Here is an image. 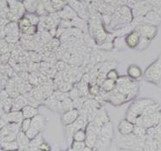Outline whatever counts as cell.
<instances>
[{"label":"cell","mask_w":161,"mask_h":151,"mask_svg":"<svg viewBox=\"0 0 161 151\" xmlns=\"http://www.w3.org/2000/svg\"><path fill=\"white\" fill-rule=\"evenodd\" d=\"M147 1L153 5V7L161 6V0H147Z\"/></svg>","instance_id":"bcb514c9"},{"label":"cell","mask_w":161,"mask_h":151,"mask_svg":"<svg viewBox=\"0 0 161 151\" xmlns=\"http://www.w3.org/2000/svg\"><path fill=\"white\" fill-rule=\"evenodd\" d=\"M51 149V148L49 146V144L47 143V142L45 140H43L42 142V143L40 144V146L38 147V150H44V151H49Z\"/></svg>","instance_id":"ee69618b"},{"label":"cell","mask_w":161,"mask_h":151,"mask_svg":"<svg viewBox=\"0 0 161 151\" xmlns=\"http://www.w3.org/2000/svg\"><path fill=\"white\" fill-rule=\"evenodd\" d=\"M13 106V98L9 97L4 100H1V110H4L5 112H10Z\"/></svg>","instance_id":"7402d4cb"},{"label":"cell","mask_w":161,"mask_h":151,"mask_svg":"<svg viewBox=\"0 0 161 151\" xmlns=\"http://www.w3.org/2000/svg\"><path fill=\"white\" fill-rule=\"evenodd\" d=\"M31 127V118H24L21 123L22 131H27Z\"/></svg>","instance_id":"74e56055"},{"label":"cell","mask_w":161,"mask_h":151,"mask_svg":"<svg viewBox=\"0 0 161 151\" xmlns=\"http://www.w3.org/2000/svg\"><path fill=\"white\" fill-rule=\"evenodd\" d=\"M133 26L131 25V23L128 24L123 25L121 27L114 29L112 31V33L114 35L115 37H119V36H126V35H128L130 32L133 31Z\"/></svg>","instance_id":"5bb4252c"},{"label":"cell","mask_w":161,"mask_h":151,"mask_svg":"<svg viewBox=\"0 0 161 151\" xmlns=\"http://www.w3.org/2000/svg\"><path fill=\"white\" fill-rule=\"evenodd\" d=\"M144 23L158 26L161 24V18L156 11L152 9L144 16Z\"/></svg>","instance_id":"8992f818"},{"label":"cell","mask_w":161,"mask_h":151,"mask_svg":"<svg viewBox=\"0 0 161 151\" xmlns=\"http://www.w3.org/2000/svg\"><path fill=\"white\" fill-rule=\"evenodd\" d=\"M140 34L139 32L133 29V31H131L125 36V41H126V44L127 46V48L129 49H135L137 48V46L139 44L140 39Z\"/></svg>","instance_id":"5b68a950"},{"label":"cell","mask_w":161,"mask_h":151,"mask_svg":"<svg viewBox=\"0 0 161 151\" xmlns=\"http://www.w3.org/2000/svg\"><path fill=\"white\" fill-rule=\"evenodd\" d=\"M152 40L150 39L147 38V37H145V36H140V42H139V44L137 46V48L135 49L137 50H139V51H143V50H146V49L149 47L150 45V42Z\"/></svg>","instance_id":"603a6c76"},{"label":"cell","mask_w":161,"mask_h":151,"mask_svg":"<svg viewBox=\"0 0 161 151\" xmlns=\"http://www.w3.org/2000/svg\"><path fill=\"white\" fill-rule=\"evenodd\" d=\"M101 136L102 137H105L107 138H112L113 136H114V133H113V127L111 125L110 122L108 123H104L102 126V129H101Z\"/></svg>","instance_id":"ac0fdd59"},{"label":"cell","mask_w":161,"mask_h":151,"mask_svg":"<svg viewBox=\"0 0 161 151\" xmlns=\"http://www.w3.org/2000/svg\"><path fill=\"white\" fill-rule=\"evenodd\" d=\"M17 140L11 142H1V150H18Z\"/></svg>","instance_id":"d6986e66"},{"label":"cell","mask_w":161,"mask_h":151,"mask_svg":"<svg viewBox=\"0 0 161 151\" xmlns=\"http://www.w3.org/2000/svg\"><path fill=\"white\" fill-rule=\"evenodd\" d=\"M66 67L67 64L64 61L60 60V61H57L56 63V69L57 71H65L66 70Z\"/></svg>","instance_id":"7bdbcfd3"},{"label":"cell","mask_w":161,"mask_h":151,"mask_svg":"<svg viewBox=\"0 0 161 151\" xmlns=\"http://www.w3.org/2000/svg\"><path fill=\"white\" fill-rule=\"evenodd\" d=\"M28 104V100L25 97V95L20 94L13 98V106L11 111H22V109Z\"/></svg>","instance_id":"8fae6325"},{"label":"cell","mask_w":161,"mask_h":151,"mask_svg":"<svg viewBox=\"0 0 161 151\" xmlns=\"http://www.w3.org/2000/svg\"><path fill=\"white\" fill-rule=\"evenodd\" d=\"M72 25L73 27L81 29L83 32L88 31V22H86L85 19L80 18L79 16H77L76 18L72 20Z\"/></svg>","instance_id":"2e32d148"},{"label":"cell","mask_w":161,"mask_h":151,"mask_svg":"<svg viewBox=\"0 0 161 151\" xmlns=\"http://www.w3.org/2000/svg\"><path fill=\"white\" fill-rule=\"evenodd\" d=\"M17 142L18 143V150H29L31 139L27 137L25 131L20 130L17 135Z\"/></svg>","instance_id":"ba28073f"},{"label":"cell","mask_w":161,"mask_h":151,"mask_svg":"<svg viewBox=\"0 0 161 151\" xmlns=\"http://www.w3.org/2000/svg\"><path fill=\"white\" fill-rule=\"evenodd\" d=\"M87 138V132L84 129L76 130L73 136V141H79V142H85Z\"/></svg>","instance_id":"4316f807"},{"label":"cell","mask_w":161,"mask_h":151,"mask_svg":"<svg viewBox=\"0 0 161 151\" xmlns=\"http://www.w3.org/2000/svg\"><path fill=\"white\" fill-rule=\"evenodd\" d=\"M18 24H19V28H25V27H28V26H31L32 25L31 22L30 21V19H29L26 16H24L23 18H21L19 19V21H18Z\"/></svg>","instance_id":"d590c367"},{"label":"cell","mask_w":161,"mask_h":151,"mask_svg":"<svg viewBox=\"0 0 161 151\" xmlns=\"http://www.w3.org/2000/svg\"><path fill=\"white\" fill-rule=\"evenodd\" d=\"M161 109V107L158 104H153V105H151V106H147L146 109L144 110L143 116H147V115H152L154 114L155 112H158Z\"/></svg>","instance_id":"83f0119b"},{"label":"cell","mask_w":161,"mask_h":151,"mask_svg":"<svg viewBox=\"0 0 161 151\" xmlns=\"http://www.w3.org/2000/svg\"><path fill=\"white\" fill-rule=\"evenodd\" d=\"M17 135L18 134H9L7 136L4 137H1V142H11V141H15L17 139Z\"/></svg>","instance_id":"ab89813d"},{"label":"cell","mask_w":161,"mask_h":151,"mask_svg":"<svg viewBox=\"0 0 161 151\" xmlns=\"http://www.w3.org/2000/svg\"><path fill=\"white\" fill-rule=\"evenodd\" d=\"M11 58V53L8 52V53L3 54L1 55V63L2 64H7L9 62V60Z\"/></svg>","instance_id":"b9f144b4"},{"label":"cell","mask_w":161,"mask_h":151,"mask_svg":"<svg viewBox=\"0 0 161 151\" xmlns=\"http://www.w3.org/2000/svg\"><path fill=\"white\" fill-rule=\"evenodd\" d=\"M25 133H26V135H27V137L31 140V139L35 138V137H36L39 133H40V131H39L38 130L35 129L34 127L31 126L28 130H27V131H25Z\"/></svg>","instance_id":"8d00e7d4"},{"label":"cell","mask_w":161,"mask_h":151,"mask_svg":"<svg viewBox=\"0 0 161 151\" xmlns=\"http://www.w3.org/2000/svg\"><path fill=\"white\" fill-rule=\"evenodd\" d=\"M25 16L30 19V21L31 22L32 25H37L39 24L40 23V20H41V17H39L38 15L36 13H31V12H26L25 13Z\"/></svg>","instance_id":"f546056e"},{"label":"cell","mask_w":161,"mask_h":151,"mask_svg":"<svg viewBox=\"0 0 161 151\" xmlns=\"http://www.w3.org/2000/svg\"><path fill=\"white\" fill-rule=\"evenodd\" d=\"M9 97H11V96L9 94L7 90L6 89H1V100H4V99L9 98Z\"/></svg>","instance_id":"f6af8a7d"},{"label":"cell","mask_w":161,"mask_h":151,"mask_svg":"<svg viewBox=\"0 0 161 151\" xmlns=\"http://www.w3.org/2000/svg\"><path fill=\"white\" fill-rule=\"evenodd\" d=\"M44 140L42 137L41 132L35 137L31 140L30 143V149L29 150H38V147L40 146V144L42 143V141Z\"/></svg>","instance_id":"ffe728a7"},{"label":"cell","mask_w":161,"mask_h":151,"mask_svg":"<svg viewBox=\"0 0 161 151\" xmlns=\"http://www.w3.org/2000/svg\"><path fill=\"white\" fill-rule=\"evenodd\" d=\"M133 133L137 136H146L147 135V128L143 125L134 124Z\"/></svg>","instance_id":"4dcf8cb0"},{"label":"cell","mask_w":161,"mask_h":151,"mask_svg":"<svg viewBox=\"0 0 161 151\" xmlns=\"http://www.w3.org/2000/svg\"><path fill=\"white\" fill-rule=\"evenodd\" d=\"M79 116H80V112H79V110L76 108H72V109L68 110L66 112H63L62 117H61L62 124L64 127L72 124L76 121Z\"/></svg>","instance_id":"277c9868"},{"label":"cell","mask_w":161,"mask_h":151,"mask_svg":"<svg viewBox=\"0 0 161 151\" xmlns=\"http://www.w3.org/2000/svg\"><path fill=\"white\" fill-rule=\"evenodd\" d=\"M29 82L30 84L31 85H38L39 80H38V76L37 75H35V74H31L29 75V79H28Z\"/></svg>","instance_id":"60d3db41"},{"label":"cell","mask_w":161,"mask_h":151,"mask_svg":"<svg viewBox=\"0 0 161 151\" xmlns=\"http://www.w3.org/2000/svg\"><path fill=\"white\" fill-rule=\"evenodd\" d=\"M60 17L62 19H69V20H73L74 18H76L78 14L76 13V11L74 10L73 8L71 7L70 5L67 4L65 7L63 8V10L61 11H58Z\"/></svg>","instance_id":"30bf717a"},{"label":"cell","mask_w":161,"mask_h":151,"mask_svg":"<svg viewBox=\"0 0 161 151\" xmlns=\"http://www.w3.org/2000/svg\"><path fill=\"white\" fill-rule=\"evenodd\" d=\"M100 91H101V86L98 84L90 85V86L88 87V92L94 97L100 94Z\"/></svg>","instance_id":"d6a6232c"},{"label":"cell","mask_w":161,"mask_h":151,"mask_svg":"<svg viewBox=\"0 0 161 151\" xmlns=\"http://www.w3.org/2000/svg\"><path fill=\"white\" fill-rule=\"evenodd\" d=\"M116 81H113V80H110V79H106L105 81L102 83V85L101 86V88H102L103 91H107V92H110L112 91L116 86Z\"/></svg>","instance_id":"44dd1931"},{"label":"cell","mask_w":161,"mask_h":151,"mask_svg":"<svg viewBox=\"0 0 161 151\" xmlns=\"http://www.w3.org/2000/svg\"><path fill=\"white\" fill-rule=\"evenodd\" d=\"M126 74H127V76L133 81H140L144 76L141 68L136 64L129 65V67L126 69Z\"/></svg>","instance_id":"52a82bcc"},{"label":"cell","mask_w":161,"mask_h":151,"mask_svg":"<svg viewBox=\"0 0 161 151\" xmlns=\"http://www.w3.org/2000/svg\"><path fill=\"white\" fill-rule=\"evenodd\" d=\"M35 13L38 15L39 17H44V16H47V15L49 14V12L47 11V10H46L44 4H42V3H39L37 7H36Z\"/></svg>","instance_id":"1f68e13d"},{"label":"cell","mask_w":161,"mask_h":151,"mask_svg":"<svg viewBox=\"0 0 161 151\" xmlns=\"http://www.w3.org/2000/svg\"><path fill=\"white\" fill-rule=\"evenodd\" d=\"M107 78L108 79H110V80H113V81H118V79L119 78V74H118V72L116 71V69L114 68H111V69H109L108 71V73H107Z\"/></svg>","instance_id":"e575fe53"},{"label":"cell","mask_w":161,"mask_h":151,"mask_svg":"<svg viewBox=\"0 0 161 151\" xmlns=\"http://www.w3.org/2000/svg\"><path fill=\"white\" fill-rule=\"evenodd\" d=\"M51 4L55 11H61L68 4L65 0H51Z\"/></svg>","instance_id":"f1b7e54d"},{"label":"cell","mask_w":161,"mask_h":151,"mask_svg":"<svg viewBox=\"0 0 161 151\" xmlns=\"http://www.w3.org/2000/svg\"><path fill=\"white\" fill-rule=\"evenodd\" d=\"M45 117L42 115L37 114L36 116L31 118V126L34 127L36 130H38L40 132H42L45 127Z\"/></svg>","instance_id":"4fadbf2b"},{"label":"cell","mask_w":161,"mask_h":151,"mask_svg":"<svg viewBox=\"0 0 161 151\" xmlns=\"http://www.w3.org/2000/svg\"><path fill=\"white\" fill-rule=\"evenodd\" d=\"M134 29L139 32L140 34V35L145 36V37L150 39V40H153V38H155L158 34L157 26L147 24V23H143V24L139 25V26L136 27Z\"/></svg>","instance_id":"3957f363"},{"label":"cell","mask_w":161,"mask_h":151,"mask_svg":"<svg viewBox=\"0 0 161 151\" xmlns=\"http://www.w3.org/2000/svg\"><path fill=\"white\" fill-rule=\"evenodd\" d=\"M6 1L10 8V12L14 15L19 21V19L23 18L27 12L25 10L24 3L19 0H6Z\"/></svg>","instance_id":"7a4b0ae2"},{"label":"cell","mask_w":161,"mask_h":151,"mask_svg":"<svg viewBox=\"0 0 161 151\" xmlns=\"http://www.w3.org/2000/svg\"><path fill=\"white\" fill-rule=\"evenodd\" d=\"M9 123H16L21 124L24 120V114L22 111H11L7 113Z\"/></svg>","instance_id":"7c38bea8"},{"label":"cell","mask_w":161,"mask_h":151,"mask_svg":"<svg viewBox=\"0 0 161 151\" xmlns=\"http://www.w3.org/2000/svg\"><path fill=\"white\" fill-rule=\"evenodd\" d=\"M73 88V86L72 85H70V83H64V82H63V83H61L60 84V86H58V90H60V91H64V92H69L70 90Z\"/></svg>","instance_id":"f35d334b"},{"label":"cell","mask_w":161,"mask_h":151,"mask_svg":"<svg viewBox=\"0 0 161 151\" xmlns=\"http://www.w3.org/2000/svg\"><path fill=\"white\" fill-rule=\"evenodd\" d=\"M23 3L25 5V10L27 12H36V7L39 4L38 0H23Z\"/></svg>","instance_id":"e0dca14e"},{"label":"cell","mask_w":161,"mask_h":151,"mask_svg":"<svg viewBox=\"0 0 161 151\" xmlns=\"http://www.w3.org/2000/svg\"><path fill=\"white\" fill-rule=\"evenodd\" d=\"M30 93L36 98L39 101H42V99H44L43 98V92H42V90L41 86H36V87L32 88Z\"/></svg>","instance_id":"484cf974"},{"label":"cell","mask_w":161,"mask_h":151,"mask_svg":"<svg viewBox=\"0 0 161 151\" xmlns=\"http://www.w3.org/2000/svg\"><path fill=\"white\" fill-rule=\"evenodd\" d=\"M154 11H156L158 12V14L160 16L161 18V6H158V7H153V8Z\"/></svg>","instance_id":"7dc6e473"},{"label":"cell","mask_w":161,"mask_h":151,"mask_svg":"<svg viewBox=\"0 0 161 151\" xmlns=\"http://www.w3.org/2000/svg\"><path fill=\"white\" fill-rule=\"evenodd\" d=\"M98 48L102 50H107V51H110L114 49V42H102V44H99Z\"/></svg>","instance_id":"836d02e7"},{"label":"cell","mask_w":161,"mask_h":151,"mask_svg":"<svg viewBox=\"0 0 161 151\" xmlns=\"http://www.w3.org/2000/svg\"><path fill=\"white\" fill-rule=\"evenodd\" d=\"M133 127H134V123L130 122L127 119H123L119 123L118 130H119V134L122 135L123 137H125L133 133Z\"/></svg>","instance_id":"9c48e42d"},{"label":"cell","mask_w":161,"mask_h":151,"mask_svg":"<svg viewBox=\"0 0 161 151\" xmlns=\"http://www.w3.org/2000/svg\"><path fill=\"white\" fill-rule=\"evenodd\" d=\"M143 78L145 81L151 84L160 86L161 85V58L158 57L157 60H154L149 67H147Z\"/></svg>","instance_id":"6da1fadb"},{"label":"cell","mask_w":161,"mask_h":151,"mask_svg":"<svg viewBox=\"0 0 161 151\" xmlns=\"http://www.w3.org/2000/svg\"><path fill=\"white\" fill-rule=\"evenodd\" d=\"M22 112H23L25 118H33L34 117L38 114L37 107L31 106V105H29V104L22 109Z\"/></svg>","instance_id":"9a60e30c"},{"label":"cell","mask_w":161,"mask_h":151,"mask_svg":"<svg viewBox=\"0 0 161 151\" xmlns=\"http://www.w3.org/2000/svg\"><path fill=\"white\" fill-rule=\"evenodd\" d=\"M114 49H117V50H123V49H128L126 44L125 36L123 37L122 41H121V36L115 37L114 40Z\"/></svg>","instance_id":"cb8c5ba5"},{"label":"cell","mask_w":161,"mask_h":151,"mask_svg":"<svg viewBox=\"0 0 161 151\" xmlns=\"http://www.w3.org/2000/svg\"><path fill=\"white\" fill-rule=\"evenodd\" d=\"M86 143L85 142H79V141H73L70 145L69 150L74 151H83L86 147Z\"/></svg>","instance_id":"d4e9b609"}]
</instances>
